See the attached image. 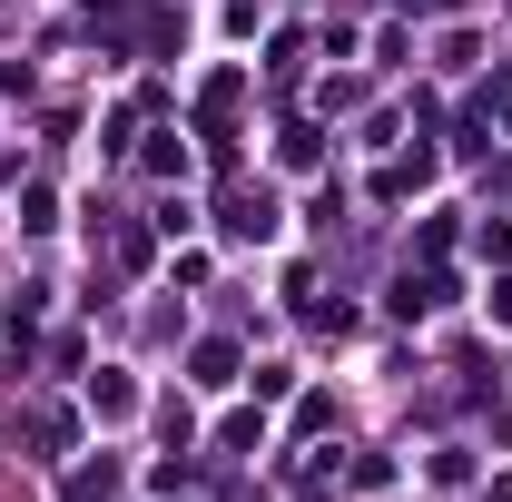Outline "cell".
I'll use <instances>...</instances> for the list:
<instances>
[{
    "mask_svg": "<svg viewBox=\"0 0 512 502\" xmlns=\"http://www.w3.org/2000/svg\"><path fill=\"white\" fill-rule=\"evenodd\" d=\"M99 493H119V463H89V473H69V502H99Z\"/></svg>",
    "mask_w": 512,
    "mask_h": 502,
    "instance_id": "8992f818",
    "label": "cell"
},
{
    "mask_svg": "<svg viewBox=\"0 0 512 502\" xmlns=\"http://www.w3.org/2000/svg\"><path fill=\"white\" fill-rule=\"evenodd\" d=\"M276 158H286V168H316L325 138H316V128H286V138H276Z\"/></svg>",
    "mask_w": 512,
    "mask_h": 502,
    "instance_id": "5b68a950",
    "label": "cell"
},
{
    "mask_svg": "<svg viewBox=\"0 0 512 502\" xmlns=\"http://www.w3.org/2000/svg\"><path fill=\"white\" fill-rule=\"evenodd\" d=\"M188 375L207 384V394H217V384H237V345H227V335H207V345L188 355Z\"/></svg>",
    "mask_w": 512,
    "mask_h": 502,
    "instance_id": "7a4b0ae2",
    "label": "cell"
},
{
    "mask_svg": "<svg viewBox=\"0 0 512 502\" xmlns=\"http://www.w3.org/2000/svg\"><path fill=\"white\" fill-rule=\"evenodd\" d=\"M69 434H79V424H69L60 404H40V414H30V443H40V453H69Z\"/></svg>",
    "mask_w": 512,
    "mask_h": 502,
    "instance_id": "277c9868",
    "label": "cell"
},
{
    "mask_svg": "<svg viewBox=\"0 0 512 502\" xmlns=\"http://www.w3.org/2000/svg\"><path fill=\"white\" fill-rule=\"evenodd\" d=\"M89 414H109V424L138 414V384H128V375H89Z\"/></svg>",
    "mask_w": 512,
    "mask_h": 502,
    "instance_id": "3957f363",
    "label": "cell"
},
{
    "mask_svg": "<svg viewBox=\"0 0 512 502\" xmlns=\"http://www.w3.org/2000/svg\"><path fill=\"white\" fill-rule=\"evenodd\" d=\"M434 10H453V0H434Z\"/></svg>",
    "mask_w": 512,
    "mask_h": 502,
    "instance_id": "52a82bcc",
    "label": "cell"
},
{
    "mask_svg": "<svg viewBox=\"0 0 512 502\" xmlns=\"http://www.w3.org/2000/svg\"><path fill=\"white\" fill-rule=\"evenodd\" d=\"M217 227H227V237H276V197H266V188H227Z\"/></svg>",
    "mask_w": 512,
    "mask_h": 502,
    "instance_id": "6da1fadb",
    "label": "cell"
}]
</instances>
